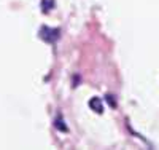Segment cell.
<instances>
[{
	"instance_id": "6da1fadb",
	"label": "cell",
	"mask_w": 159,
	"mask_h": 150,
	"mask_svg": "<svg viewBox=\"0 0 159 150\" xmlns=\"http://www.w3.org/2000/svg\"><path fill=\"white\" fill-rule=\"evenodd\" d=\"M40 37H42L45 42L48 43H54L56 40L59 38V29H49V27H42L40 29Z\"/></svg>"
},
{
	"instance_id": "7a4b0ae2",
	"label": "cell",
	"mask_w": 159,
	"mask_h": 150,
	"mask_svg": "<svg viewBox=\"0 0 159 150\" xmlns=\"http://www.w3.org/2000/svg\"><path fill=\"white\" fill-rule=\"evenodd\" d=\"M89 107L92 110H96L97 114H102L103 112V105H102V99L100 98H92L89 101Z\"/></svg>"
},
{
	"instance_id": "3957f363",
	"label": "cell",
	"mask_w": 159,
	"mask_h": 150,
	"mask_svg": "<svg viewBox=\"0 0 159 150\" xmlns=\"http://www.w3.org/2000/svg\"><path fill=\"white\" fill-rule=\"evenodd\" d=\"M56 126H57L61 131H67V126L62 125V121H61V120H56Z\"/></svg>"
},
{
	"instance_id": "277c9868",
	"label": "cell",
	"mask_w": 159,
	"mask_h": 150,
	"mask_svg": "<svg viewBox=\"0 0 159 150\" xmlns=\"http://www.w3.org/2000/svg\"><path fill=\"white\" fill-rule=\"evenodd\" d=\"M107 99H108V102H110V105H111V107H115V105H116V101H113V99H111V96H107Z\"/></svg>"
}]
</instances>
